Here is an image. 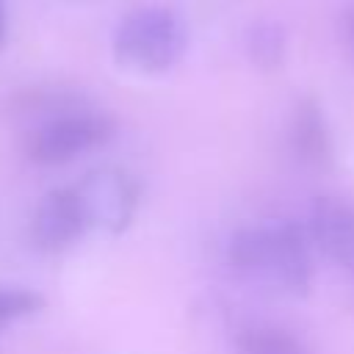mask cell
<instances>
[{"mask_svg":"<svg viewBox=\"0 0 354 354\" xmlns=\"http://www.w3.org/2000/svg\"><path fill=\"white\" fill-rule=\"evenodd\" d=\"M230 263L235 271L271 279L293 296H304L313 285L307 232L288 218L238 230L230 241Z\"/></svg>","mask_w":354,"mask_h":354,"instance_id":"1","label":"cell"},{"mask_svg":"<svg viewBox=\"0 0 354 354\" xmlns=\"http://www.w3.org/2000/svg\"><path fill=\"white\" fill-rule=\"evenodd\" d=\"M188 33L183 19L169 8H138L124 17L113 33L119 64L138 72H166L185 50Z\"/></svg>","mask_w":354,"mask_h":354,"instance_id":"2","label":"cell"},{"mask_svg":"<svg viewBox=\"0 0 354 354\" xmlns=\"http://www.w3.org/2000/svg\"><path fill=\"white\" fill-rule=\"evenodd\" d=\"M113 130V119L105 113L69 111L33 127L25 141V155L39 166L66 163L88 149L102 147Z\"/></svg>","mask_w":354,"mask_h":354,"instance_id":"3","label":"cell"},{"mask_svg":"<svg viewBox=\"0 0 354 354\" xmlns=\"http://www.w3.org/2000/svg\"><path fill=\"white\" fill-rule=\"evenodd\" d=\"M75 191L86 207L88 227H102L111 235L127 230L141 199L138 180L116 166H102L88 171L80 180V185H75Z\"/></svg>","mask_w":354,"mask_h":354,"instance_id":"4","label":"cell"},{"mask_svg":"<svg viewBox=\"0 0 354 354\" xmlns=\"http://www.w3.org/2000/svg\"><path fill=\"white\" fill-rule=\"evenodd\" d=\"M86 230H88V216L75 188L47 191L36 205L30 221V235L36 246L44 252H61L72 246Z\"/></svg>","mask_w":354,"mask_h":354,"instance_id":"5","label":"cell"},{"mask_svg":"<svg viewBox=\"0 0 354 354\" xmlns=\"http://www.w3.org/2000/svg\"><path fill=\"white\" fill-rule=\"evenodd\" d=\"M313 243L348 277H354V205L340 196H318L310 207Z\"/></svg>","mask_w":354,"mask_h":354,"instance_id":"6","label":"cell"},{"mask_svg":"<svg viewBox=\"0 0 354 354\" xmlns=\"http://www.w3.org/2000/svg\"><path fill=\"white\" fill-rule=\"evenodd\" d=\"M288 138H290V147H293V152L301 163H307L313 169L332 166L335 149H332L329 124H326L324 108L313 97H304V100L296 102V108L290 113Z\"/></svg>","mask_w":354,"mask_h":354,"instance_id":"7","label":"cell"},{"mask_svg":"<svg viewBox=\"0 0 354 354\" xmlns=\"http://www.w3.org/2000/svg\"><path fill=\"white\" fill-rule=\"evenodd\" d=\"M235 354H310V351L288 329L252 326L235 337Z\"/></svg>","mask_w":354,"mask_h":354,"instance_id":"8","label":"cell"},{"mask_svg":"<svg viewBox=\"0 0 354 354\" xmlns=\"http://www.w3.org/2000/svg\"><path fill=\"white\" fill-rule=\"evenodd\" d=\"M246 50H249V58L271 72V69H279L282 61H285V33L277 22H257L254 28H249V36H246Z\"/></svg>","mask_w":354,"mask_h":354,"instance_id":"9","label":"cell"},{"mask_svg":"<svg viewBox=\"0 0 354 354\" xmlns=\"http://www.w3.org/2000/svg\"><path fill=\"white\" fill-rule=\"evenodd\" d=\"M44 307V296L28 288H11L0 285V329L8 326L17 318H25L30 313H39Z\"/></svg>","mask_w":354,"mask_h":354,"instance_id":"10","label":"cell"},{"mask_svg":"<svg viewBox=\"0 0 354 354\" xmlns=\"http://www.w3.org/2000/svg\"><path fill=\"white\" fill-rule=\"evenodd\" d=\"M340 33H343V44H346V50H348V55H351V61H354V8L343 14V19H340Z\"/></svg>","mask_w":354,"mask_h":354,"instance_id":"11","label":"cell"},{"mask_svg":"<svg viewBox=\"0 0 354 354\" xmlns=\"http://www.w3.org/2000/svg\"><path fill=\"white\" fill-rule=\"evenodd\" d=\"M3 41H6V6L0 0V47H3Z\"/></svg>","mask_w":354,"mask_h":354,"instance_id":"12","label":"cell"}]
</instances>
